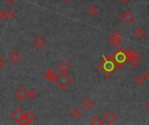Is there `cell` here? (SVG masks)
I'll return each mask as SVG.
<instances>
[{
	"instance_id": "cell-1",
	"label": "cell",
	"mask_w": 149,
	"mask_h": 125,
	"mask_svg": "<svg viewBox=\"0 0 149 125\" xmlns=\"http://www.w3.org/2000/svg\"><path fill=\"white\" fill-rule=\"evenodd\" d=\"M115 65L116 64L112 56H106L103 60L99 64V68L104 75H106L107 77H110L114 72Z\"/></svg>"
},
{
	"instance_id": "cell-2",
	"label": "cell",
	"mask_w": 149,
	"mask_h": 125,
	"mask_svg": "<svg viewBox=\"0 0 149 125\" xmlns=\"http://www.w3.org/2000/svg\"><path fill=\"white\" fill-rule=\"evenodd\" d=\"M55 82L61 90H65L72 84L73 77L68 73H60L56 77Z\"/></svg>"
},
{
	"instance_id": "cell-3",
	"label": "cell",
	"mask_w": 149,
	"mask_h": 125,
	"mask_svg": "<svg viewBox=\"0 0 149 125\" xmlns=\"http://www.w3.org/2000/svg\"><path fill=\"white\" fill-rule=\"evenodd\" d=\"M114 62L116 64V65H118L119 68L124 66L127 62H128V58H127V51H126L124 49H120L118 50L115 53H114Z\"/></svg>"
},
{
	"instance_id": "cell-4",
	"label": "cell",
	"mask_w": 149,
	"mask_h": 125,
	"mask_svg": "<svg viewBox=\"0 0 149 125\" xmlns=\"http://www.w3.org/2000/svg\"><path fill=\"white\" fill-rule=\"evenodd\" d=\"M127 58L128 63L132 67H137L141 64V57L137 50H127Z\"/></svg>"
},
{
	"instance_id": "cell-5",
	"label": "cell",
	"mask_w": 149,
	"mask_h": 125,
	"mask_svg": "<svg viewBox=\"0 0 149 125\" xmlns=\"http://www.w3.org/2000/svg\"><path fill=\"white\" fill-rule=\"evenodd\" d=\"M109 40H110L111 44L114 48H118L120 46V44L122 43V37L118 30H115V31H113L109 35Z\"/></svg>"
},
{
	"instance_id": "cell-6",
	"label": "cell",
	"mask_w": 149,
	"mask_h": 125,
	"mask_svg": "<svg viewBox=\"0 0 149 125\" xmlns=\"http://www.w3.org/2000/svg\"><path fill=\"white\" fill-rule=\"evenodd\" d=\"M14 97L19 102H24L28 97V90L24 87H19L14 91Z\"/></svg>"
},
{
	"instance_id": "cell-7",
	"label": "cell",
	"mask_w": 149,
	"mask_h": 125,
	"mask_svg": "<svg viewBox=\"0 0 149 125\" xmlns=\"http://www.w3.org/2000/svg\"><path fill=\"white\" fill-rule=\"evenodd\" d=\"M120 20L125 23V24H132L134 20H135V16L133 12H131L130 10H126L124 11L121 16H120Z\"/></svg>"
},
{
	"instance_id": "cell-8",
	"label": "cell",
	"mask_w": 149,
	"mask_h": 125,
	"mask_svg": "<svg viewBox=\"0 0 149 125\" xmlns=\"http://www.w3.org/2000/svg\"><path fill=\"white\" fill-rule=\"evenodd\" d=\"M103 119L104 121L108 124H113L116 122V120L118 119L117 117V115L113 112V111H107L104 114V117H103Z\"/></svg>"
},
{
	"instance_id": "cell-9",
	"label": "cell",
	"mask_w": 149,
	"mask_h": 125,
	"mask_svg": "<svg viewBox=\"0 0 149 125\" xmlns=\"http://www.w3.org/2000/svg\"><path fill=\"white\" fill-rule=\"evenodd\" d=\"M24 110H23L20 107H17V108L11 112L10 117H11V119H12L13 121H15V122L17 123V122L24 116Z\"/></svg>"
},
{
	"instance_id": "cell-10",
	"label": "cell",
	"mask_w": 149,
	"mask_h": 125,
	"mask_svg": "<svg viewBox=\"0 0 149 125\" xmlns=\"http://www.w3.org/2000/svg\"><path fill=\"white\" fill-rule=\"evenodd\" d=\"M46 44V42H45V39L41 37V36H38L35 37V39L33 40V45L36 49L38 50H40L42 48H44Z\"/></svg>"
},
{
	"instance_id": "cell-11",
	"label": "cell",
	"mask_w": 149,
	"mask_h": 125,
	"mask_svg": "<svg viewBox=\"0 0 149 125\" xmlns=\"http://www.w3.org/2000/svg\"><path fill=\"white\" fill-rule=\"evenodd\" d=\"M81 106H82V108H83L85 110H86V111H91V110L94 108L95 104H94V102H93L91 98H86V99L81 103Z\"/></svg>"
},
{
	"instance_id": "cell-12",
	"label": "cell",
	"mask_w": 149,
	"mask_h": 125,
	"mask_svg": "<svg viewBox=\"0 0 149 125\" xmlns=\"http://www.w3.org/2000/svg\"><path fill=\"white\" fill-rule=\"evenodd\" d=\"M57 68L60 71V73H67L71 69V64L67 61H61L58 64Z\"/></svg>"
},
{
	"instance_id": "cell-13",
	"label": "cell",
	"mask_w": 149,
	"mask_h": 125,
	"mask_svg": "<svg viewBox=\"0 0 149 125\" xmlns=\"http://www.w3.org/2000/svg\"><path fill=\"white\" fill-rule=\"evenodd\" d=\"M56 77H57V75H56L55 70L53 69H48L45 72V78L48 82H53V81H55Z\"/></svg>"
},
{
	"instance_id": "cell-14",
	"label": "cell",
	"mask_w": 149,
	"mask_h": 125,
	"mask_svg": "<svg viewBox=\"0 0 149 125\" xmlns=\"http://www.w3.org/2000/svg\"><path fill=\"white\" fill-rule=\"evenodd\" d=\"M134 36H135L138 39H142V38L146 36L147 32H146V30H145V29H144L143 27L139 26V27H137L136 30L134 31Z\"/></svg>"
},
{
	"instance_id": "cell-15",
	"label": "cell",
	"mask_w": 149,
	"mask_h": 125,
	"mask_svg": "<svg viewBox=\"0 0 149 125\" xmlns=\"http://www.w3.org/2000/svg\"><path fill=\"white\" fill-rule=\"evenodd\" d=\"M20 57H21V55L18 53V51L17 50H14L13 51H11L9 55V58L10 60L12 62V63H17L19 60H20Z\"/></svg>"
},
{
	"instance_id": "cell-16",
	"label": "cell",
	"mask_w": 149,
	"mask_h": 125,
	"mask_svg": "<svg viewBox=\"0 0 149 125\" xmlns=\"http://www.w3.org/2000/svg\"><path fill=\"white\" fill-rule=\"evenodd\" d=\"M71 117L74 119H78L81 116H82V111L78 108V107H75L73 108L72 110H71V113H70Z\"/></svg>"
},
{
	"instance_id": "cell-17",
	"label": "cell",
	"mask_w": 149,
	"mask_h": 125,
	"mask_svg": "<svg viewBox=\"0 0 149 125\" xmlns=\"http://www.w3.org/2000/svg\"><path fill=\"white\" fill-rule=\"evenodd\" d=\"M86 11L90 16H96L99 14V8L96 5H91L87 8Z\"/></svg>"
},
{
	"instance_id": "cell-18",
	"label": "cell",
	"mask_w": 149,
	"mask_h": 125,
	"mask_svg": "<svg viewBox=\"0 0 149 125\" xmlns=\"http://www.w3.org/2000/svg\"><path fill=\"white\" fill-rule=\"evenodd\" d=\"M15 11H13L11 9H7L4 10V18H6L7 20H11L15 17Z\"/></svg>"
},
{
	"instance_id": "cell-19",
	"label": "cell",
	"mask_w": 149,
	"mask_h": 125,
	"mask_svg": "<svg viewBox=\"0 0 149 125\" xmlns=\"http://www.w3.org/2000/svg\"><path fill=\"white\" fill-rule=\"evenodd\" d=\"M145 77H144V76H142V75H137V76H135V77H134V83L137 84V85H139V86H141V85H142L143 84H144V82H145Z\"/></svg>"
},
{
	"instance_id": "cell-20",
	"label": "cell",
	"mask_w": 149,
	"mask_h": 125,
	"mask_svg": "<svg viewBox=\"0 0 149 125\" xmlns=\"http://www.w3.org/2000/svg\"><path fill=\"white\" fill-rule=\"evenodd\" d=\"M24 117H26L27 121L29 124H31L34 120H35V115L33 112L31 111H28V112H24Z\"/></svg>"
},
{
	"instance_id": "cell-21",
	"label": "cell",
	"mask_w": 149,
	"mask_h": 125,
	"mask_svg": "<svg viewBox=\"0 0 149 125\" xmlns=\"http://www.w3.org/2000/svg\"><path fill=\"white\" fill-rule=\"evenodd\" d=\"M38 97V92L35 89H31L30 90H28V97L30 100H34L36 99Z\"/></svg>"
},
{
	"instance_id": "cell-22",
	"label": "cell",
	"mask_w": 149,
	"mask_h": 125,
	"mask_svg": "<svg viewBox=\"0 0 149 125\" xmlns=\"http://www.w3.org/2000/svg\"><path fill=\"white\" fill-rule=\"evenodd\" d=\"M90 124L92 125H102L103 124V120H102L100 117L96 116V117H94L91 120Z\"/></svg>"
},
{
	"instance_id": "cell-23",
	"label": "cell",
	"mask_w": 149,
	"mask_h": 125,
	"mask_svg": "<svg viewBox=\"0 0 149 125\" xmlns=\"http://www.w3.org/2000/svg\"><path fill=\"white\" fill-rule=\"evenodd\" d=\"M17 124H23V125H26V124H29V123H28V121H27V119H26V117H24V116L17 122Z\"/></svg>"
},
{
	"instance_id": "cell-24",
	"label": "cell",
	"mask_w": 149,
	"mask_h": 125,
	"mask_svg": "<svg viewBox=\"0 0 149 125\" xmlns=\"http://www.w3.org/2000/svg\"><path fill=\"white\" fill-rule=\"evenodd\" d=\"M5 64H6V62H5V60L3 59V57L0 55V70L5 65Z\"/></svg>"
},
{
	"instance_id": "cell-25",
	"label": "cell",
	"mask_w": 149,
	"mask_h": 125,
	"mask_svg": "<svg viewBox=\"0 0 149 125\" xmlns=\"http://www.w3.org/2000/svg\"><path fill=\"white\" fill-rule=\"evenodd\" d=\"M144 77H145V79H146L147 81H148L149 82V70L148 71H146V73H145V75H144Z\"/></svg>"
},
{
	"instance_id": "cell-26",
	"label": "cell",
	"mask_w": 149,
	"mask_h": 125,
	"mask_svg": "<svg viewBox=\"0 0 149 125\" xmlns=\"http://www.w3.org/2000/svg\"><path fill=\"white\" fill-rule=\"evenodd\" d=\"M4 18V10H0V20Z\"/></svg>"
},
{
	"instance_id": "cell-27",
	"label": "cell",
	"mask_w": 149,
	"mask_h": 125,
	"mask_svg": "<svg viewBox=\"0 0 149 125\" xmlns=\"http://www.w3.org/2000/svg\"><path fill=\"white\" fill-rule=\"evenodd\" d=\"M7 3H9V4H12V3H14V2L16 1V0H4Z\"/></svg>"
},
{
	"instance_id": "cell-28",
	"label": "cell",
	"mask_w": 149,
	"mask_h": 125,
	"mask_svg": "<svg viewBox=\"0 0 149 125\" xmlns=\"http://www.w3.org/2000/svg\"><path fill=\"white\" fill-rule=\"evenodd\" d=\"M120 2L122 4H125V3H127L128 2V0H120Z\"/></svg>"
},
{
	"instance_id": "cell-29",
	"label": "cell",
	"mask_w": 149,
	"mask_h": 125,
	"mask_svg": "<svg viewBox=\"0 0 149 125\" xmlns=\"http://www.w3.org/2000/svg\"><path fill=\"white\" fill-rule=\"evenodd\" d=\"M61 1H62V2H63L64 3H69V2H70L71 0H61Z\"/></svg>"
},
{
	"instance_id": "cell-30",
	"label": "cell",
	"mask_w": 149,
	"mask_h": 125,
	"mask_svg": "<svg viewBox=\"0 0 149 125\" xmlns=\"http://www.w3.org/2000/svg\"><path fill=\"white\" fill-rule=\"evenodd\" d=\"M146 108H147V110L149 111V101L147 103V104H146Z\"/></svg>"
}]
</instances>
